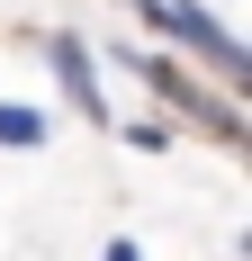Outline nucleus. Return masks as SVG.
<instances>
[{"mask_svg":"<svg viewBox=\"0 0 252 261\" xmlns=\"http://www.w3.org/2000/svg\"><path fill=\"white\" fill-rule=\"evenodd\" d=\"M126 9H135L153 36H171L180 54L216 63V72H225V90H243V45L225 36V18H216V9H198V0H126Z\"/></svg>","mask_w":252,"mask_h":261,"instance_id":"nucleus-1","label":"nucleus"},{"mask_svg":"<svg viewBox=\"0 0 252 261\" xmlns=\"http://www.w3.org/2000/svg\"><path fill=\"white\" fill-rule=\"evenodd\" d=\"M45 63H54V81H63V99L90 117V126H108V90H99V63H90V45H81L72 27H54L45 36Z\"/></svg>","mask_w":252,"mask_h":261,"instance_id":"nucleus-2","label":"nucleus"},{"mask_svg":"<svg viewBox=\"0 0 252 261\" xmlns=\"http://www.w3.org/2000/svg\"><path fill=\"white\" fill-rule=\"evenodd\" d=\"M135 72H144V81H153V90H162V99H171V108H189L198 126H216V135H225V144H234V135H243V126H234V108H225V99H207V90H198V81H189V72H180V63H162V54H153V63H135Z\"/></svg>","mask_w":252,"mask_h":261,"instance_id":"nucleus-3","label":"nucleus"},{"mask_svg":"<svg viewBox=\"0 0 252 261\" xmlns=\"http://www.w3.org/2000/svg\"><path fill=\"white\" fill-rule=\"evenodd\" d=\"M45 135H54V117H45V108L0 99V144H9V153H45Z\"/></svg>","mask_w":252,"mask_h":261,"instance_id":"nucleus-4","label":"nucleus"},{"mask_svg":"<svg viewBox=\"0 0 252 261\" xmlns=\"http://www.w3.org/2000/svg\"><path fill=\"white\" fill-rule=\"evenodd\" d=\"M99 261H144V252H135L126 234H108V252H99Z\"/></svg>","mask_w":252,"mask_h":261,"instance_id":"nucleus-5","label":"nucleus"}]
</instances>
